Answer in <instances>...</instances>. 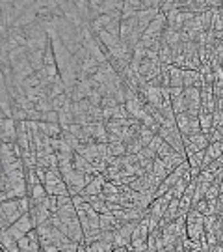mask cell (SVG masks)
Listing matches in <instances>:
<instances>
[{"mask_svg":"<svg viewBox=\"0 0 223 252\" xmlns=\"http://www.w3.org/2000/svg\"><path fill=\"white\" fill-rule=\"evenodd\" d=\"M171 107H173V112H175V114L188 112V103H186V97H184V94H182L180 97H177V99H173V101H171Z\"/></svg>","mask_w":223,"mask_h":252,"instance_id":"obj_18","label":"cell"},{"mask_svg":"<svg viewBox=\"0 0 223 252\" xmlns=\"http://www.w3.org/2000/svg\"><path fill=\"white\" fill-rule=\"evenodd\" d=\"M190 163V168H197V170H201V167H203V161H205V150L203 151H197V153H192V155L186 157Z\"/></svg>","mask_w":223,"mask_h":252,"instance_id":"obj_19","label":"cell"},{"mask_svg":"<svg viewBox=\"0 0 223 252\" xmlns=\"http://www.w3.org/2000/svg\"><path fill=\"white\" fill-rule=\"evenodd\" d=\"M28 191H30V187L26 180V168L2 174V202L24 198V196H28Z\"/></svg>","mask_w":223,"mask_h":252,"instance_id":"obj_1","label":"cell"},{"mask_svg":"<svg viewBox=\"0 0 223 252\" xmlns=\"http://www.w3.org/2000/svg\"><path fill=\"white\" fill-rule=\"evenodd\" d=\"M177 127H178V131L182 133V136H190V134L201 133L199 116H192L190 112L177 114Z\"/></svg>","mask_w":223,"mask_h":252,"instance_id":"obj_6","label":"cell"},{"mask_svg":"<svg viewBox=\"0 0 223 252\" xmlns=\"http://www.w3.org/2000/svg\"><path fill=\"white\" fill-rule=\"evenodd\" d=\"M106 181H108V180H106L103 174L95 176L93 180L88 183V187L84 189V192L80 194V196H99V194L103 192V189H104Z\"/></svg>","mask_w":223,"mask_h":252,"instance_id":"obj_10","label":"cell"},{"mask_svg":"<svg viewBox=\"0 0 223 252\" xmlns=\"http://www.w3.org/2000/svg\"><path fill=\"white\" fill-rule=\"evenodd\" d=\"M154 136H156V133H154L153 129H149V127H145V125L141 123V129H140V133H138V140L141 142V146L147 148V146L151 144V140H153Z\"/></svg>","mask_w":223,"mask_h":252,"instance_id":"obj_17","label":"cell"},{"mask_svg":"<svg viewBox=\"0 0 223 252\" xmlns=\"http://www.w3.org/2000/svg\"><path fill=\"white\" fill-rule=\"evenodd\" d=\"M43 185H45L48 194H52V196H65V194H69V187H67V183L63 180L59 168L47 170V176H45Z\"/></svg>","mask_w":223,"mask_h":252,"instance_id":"obj_4","label":"cell"},{"mask_svg":"<svg viewBox=\"0 0 223 252\" xmlns=\"http://www.w3.org/2000/svg\"><path fill=\"white\" fill-rule=\"evenodd\" d=\"M193 209H197L201 215H205V217H208L210 215V207H208V200H201L199 204L195 205Z\"/></svg>","mask_w":223,"mask_h":252,"instance_id":"obj_24","label":"cell"},{"mask_svg":"<svg viewBox=\"0 0 223 252\" xmlns=\"http://www.w3.org/2000/svg\"><path fill=\"white\" fill-rule=\"evenodd\" d=\"M220 13L223 15V2H222V8H220Z\"/></svg>","mask_w":223,"mask_h":252,"instance_id":"obj_27","label":"cell"},{"mask_svg":"<svg viewBox=\"0 0 223 252\" xmlns=\"http://www.w3.org/2000/svg\"><path fill=\"white\" fill-rule=\"evenodd\" d=\"M0 131H2V142L15 144L19 134V121L13 118H2L0 120Z\"/></svg>","mask_w":223,"mask_h":252,"instance_id":"obj_8","label":"cell"},{"mask_svg":"<svg viewBox=\"0 0 223 252\" xmlns=\"http://www.w3.org/2000/svg\"><path fill=\"white\" fill-rule=\"evenodd\" d=\"M28 196H30L32 204H43V202H45V198L48 196V192H47V189H45V185H43V183H39V185H32V187H30Z\"/></svg>","mask_w":223,"mask_h":252,"instance_id":"obj_11","label":"cell"},{"mask_svg":"<svg viewBox=\"0 0 223 252\" xmlns=\"http://www.w3.org/2000/svg\"><path fill=\"white\" fill-rule=\"evenodd\" d=\"M119 226H121V222L116 218L114 213H104V215H101V232H116Z\"/></svg>","mask_w":223,"mask_h":252,"instance_id":"obj_12","label":"cell"},{"mask_svg":"<svg viewBox=\"0 0 223 252\" xmlns=\"http://www.w3.org/2000/svg\"><path fill=\"white\" fill-rule=\"evenodd\" d=\"M2 230H8L12 224H15L21 217L24 215L23 213V198H17V200H6L2 202Z\"/></svg>","mask_w":223,"mask_h":252,"instance_id":"obj_3","label":"cell"},{"mask_svg":"<svg viewBox=\"0 0 223 252\" xmlns=\"http://www.w3.org/2000/svg\"><path fill=\"white\" fill-rule=\"evenodd\" d=\"M208 138H210V142H222L223 140V127H212V131L208 133Z\"/></svg>","mask_w":223,"mask_h":252,"instance_id":"obj_23","label":"cell"},{"mask_svg":"<svg viewBox=\"0 0 223 252\" xmlns=\"http://www.w3.org/2000/svg\"><path fill=\"white\" fill-rule=\"evenodd\" d=\"M39 129H41L43 134H47L48 138H58L63 133L59 123H47V121H39Z\"/></svg>","mask_w":223,"mask_h":252,"instance_id":"obj_14","label":"cell"},{"mask_svg":"<svg viewBox=\"0 0 223 252\" xmlns=\"http://www.w3.org/2000/svg\"><path fill=\"white\" fill-rule=\"evenodd\" d=\"M182 142H184V150H186V157H188L192 153L207 150L210 146V138L205 133H195V134H190V136H182Z\"/></svg>","mask_w":223,"mask_h":252,"instance_id":"obj_5","label":"cell"},{"mask_svg":"<svg viewBox=\"0 0 223 252\" xmlns=\"http://www.w3.org/2000/svg\"><path fill=\"white\" fill-rule=\"evenodd\" d=\"M199 125H201V133H205V134H208L212 131V127H214V116H212V112H205V110H201L199 112Z\"/></svg>","mask_w":223,"mask_h":252,"instance_id":"obj_16","label":"cell"},{"mask_svg":"<svg viewBox=\"0 0 223 252\" xmlns=\"http://www.w3.org/2000/svg\"><path fill=\"white\" fill-rule=\"evenodd\" d=\"M184 94V88H180V86H171L169 88V97H171V101L177 99V97H180Z\"/></svg>","mask_w":223,"mask_h":252,"instance_id":"obj_25","label":"cell"},{"mask_svg":"<svg viewBox=\"0 0 223 252\" xmlns=\"http://www.w3.org/2000/svg\"><path fill=\"white\" fill-rule=\"evenodd\" d=\"M2 252H6V251H2Z\"/></svg>","mask_w":223,"mask_h":252,"instance_id":"obj_29","label":"cell"},{"mask_svg":"<svg viewBox=\"0 0 223 252\" xmlns=\"http://www.w3.org/2000/svg\"><path fill=\"white\" fill-rule=\"evenodd\" d=\"M13 226L19 230V232H23L24 235H28L32 230H35V224H34V220H32V217H30V213H26V215L21 217Z\"/></svg>","mask_w":223,"mask_h":252,"instance_id":"obj_15","label":"cell"},{"mask_svg":"<svg viewBox=\"0 0 223 252\" xmlns=\"http://www.w3.org/2000/svg\"><path fill=\"white\" fill-rule=\"evenodd\" d=\"M222 194V191H220V183H212L210 187H208V192H207V200H218V196Z\"/></svg>","mask_w":223,"mask_h":252,"instance_id":"obj_22","label":"cell"},{"mask_svg":"<svg viewBox=\"0 0 223 252\" xmlns=\"http://www.w3.org/2000/svg\"><path fill=\"white\" fill-rule=\"evenodd\" d=\"M6 232H8V234H10V235H12V237H13V239H15V241H19V239H23V237H24V234H23V232H19V230L15 228L13 224H12V226H10V228H8V230H6Z\"/></svg>","mask_w":223,"mask_h":252,"instance_id":"obj_26","label":"cell"},{"mask_svg":"<svg viewBox=\"0 0 223 252\" xmlns=\"http://www.w3.org/2000/svg\"><path fill=\"white\" fill-rule=\"evenodd\" d=\"M30 217H32V220H34L35 228H37L39 224L47 222L48 218L52 217V213L48 211L45 204H32V207H30Z\"/></svg>","mask_w":223,"mask_h":252,"instance_id":"obj_9","label":"cell"},{"mask_svg":"<svg viewBox=\"0 0 223 252\" xmlns=\"http://www.w3.org/2000/svg\"><path fill=\"white\" fill-rule=\"evenodd\" d=\"M220 148H222V151H223V140H222V142H220Z\"/></svg>","mask_w":223,"mask_h":252,"instance_id":"obj_28","label":"cell"},{"mask_svg":"<svg viewBox=\"0 0 223 252\" xmlns=\"http://www.w3.org/2000/svg\"><path fill=\"white\" fill-rule=\"evenodd\" d=\"M186 232H188V239L207 241L205 215H201L197 209H190L188 211V215H186Z\"/></svg>","mask_w":223,"mask_h":252,"instance_id":"obj_2","label":"cell"},{"mask_svg":"<svg viewBox=\"0 0 223 252\" xmlns=\"http://www.w3.org/2000/svg\"><path fill=\"white\" fill-rule=\"evenodd\" d=\"M138 222H125L121 224L116 232H114V247L116 249H123V247H130L132 243V234Z\"/></svg>","mask_w":223,"mask_h":252,"instance_id":"obj_7","label":"cell"},{"mask_svg":"<svg viewBox=\"0 0 223 252\" xmlns=\"http://www.w3.org/2000/svg\"><path fill=\"white\" fill-rule=\"evenodd\" d=\"M162 144H164V138H162L160 134H156L153 140H151V144L147 146V150H149L151 153H154V155H156V153H158V150L162 148Z\"/></svg>","mask_w":223,"mask_h":252,"instance_id":"obj_21","label":"cell"},{"mask_svg":"<svg viewBox=\"0 0 223 252\" xmlns=\"http://www.w3.org/2000/svg\"><path fill=\"white\" fill-rule=\"evenodd\" d=\"M167 75H169V88L171 86H180L184 88V69L177 67V66H171L167 69Z\"/></svg>","mask_w":223,"mask_h":252,"instance_id":"obj_13","label":"cell"},{"mask_svg":"<svg viewBox=\"0 0 223 252\" xmlns=\"http://www.w3.org/2000/svg\"><path fill=\"white\" fill-rule=\"evenodd\" d=\"M43 204L47 205V209L50 211V213H52V215H54V213H58V196H52V194H48Z\"/></svg>","mask_w":223,"mask_h":252,"instance_id":"obj_20","label":"cell"}]
</instances>
